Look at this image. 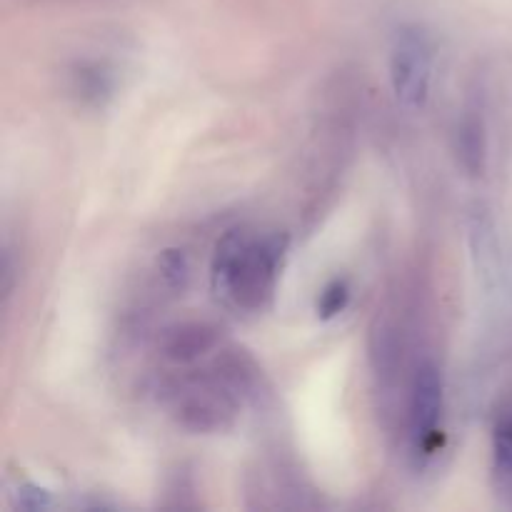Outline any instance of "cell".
<instances>
[{
    "label": "cell",
    "mask_w": 512,
    "mask_h": 512,
    "mask_svg": "<svg viewBox=\"0 0 512 512\" xmlns=\"http://www.w3.org/2000/svg\"><path fill=\"white\" fill-rule=\"evenodd\" d=\"M435 40L420 23H405L390 43V85L400 108L418 113L430 100Z\"/></svg>",
    "instance_id": "3"
},
{
    "label": "cell",
    "mask_w": 512,
    "mask_h": 512,
    "mask_svg": "<svg viewBox=\"0 0 512 512\" xmlns=\"http://www.w3.org/2000/svg\"><path fill=\"white\" fill-rule=\"evenodd\" d=\"M288 245L285 233L258 235L245 228L228 230L215 245L210 265L213 293L240 313L265 310L275 295Z\"/></svg>",
    "instance_id": "1"
},
{
    "label": "cell",
    "mask_w": 512,
    "mask_h": 512,
    "mask_svg": "<svg viewBox=\"0 0 512 512\" xmlns=\"http://www.w3.org/2000/svg\"><path fill=\"white\" fill-rule=\"evenodd\" d=\"M470 238H473L475 258L480 260V268L485 275H495L498 268V245H495L493 223L485 213L473 215V225H470Z\"/></svg>",
    "instance_id": "10"
},
{
    "label": "cell",
    "mask_w": 512,
    "mask_h": 512,
    "mask_svg": "<svg viewBox=\"0 0 512 512\" xmlns=\"http://www.w3.org/2000/svg\"><path fill=\"white\" fill-rule=\"evenodd\" d=\"M155 273H158L165 290H170V293H183L190 280V260L185 255V250L165 248L158 255V260H155Z\"/></svg>",
    "instance_id": "9"
},
{
    "label": "cell",
    "mask_w": 512,
    "mask_h": 512,
    "mask_svg": "<svg viewBox=\"0 0 512 512\" xmlns=\"http://www.w3.org/2000/svg\"><path fill=\"white\" fill-rule=\"evenodd\" d=\"M15 263H13V253H10L8 248H5V255H3V300L8 303L10 295H13L15 290Z\"/></svg>",
    "instance_id": "13"
},
{
    "label": "cell",
    "mask_w": 512,
    "mask_h": 512,
    "mask_svg": "<svg viewBox=\"0 0 512 512\" xmlns=\"http://www.w3.org/2000/svg\"><path fill=\"white\" fill-rule=\"evenodd\" d=\"M445 410V385L440 368L433 360L418 365L410 383L408 400V443L413 463L423 468L443 443L440 423Z\"/></svg>",
    "instance_id": "4"
},
{
    "label": "cell",
    "mask_w": 512,
    "mask_h": 512,
    "mask_svg": "<svg viewBox=\"0 0 512 512\" xmlns=\"http://www.w3.org/2000/svg\"><path fill=\"white\" fill-rule=\"evenodd\" d=\"M15 505L20 510H28V512H38V510H48L53 508V495L50 490L40 488V485L33 483H23L15 493Z\"/></svg>",
    "instance_id": "12"
},
{
    "label": "cell",
    "mask_w": 512,
    "mask_h": 512,
    "mask_svg": "<svg viewBox=\"0 0 512 512\" xmlns=\"http://www.w3.org/2000/svg\"><path fill=\"white\" fill-rule=\"evenodd\" d=\"M455 153H458L460 168L468 175L478 178L485 173L488 163V125H485L483 105L470 95L460 110L458 128H455Z\"/></svg>",
    "instance_id": "6"
},
{
    "label": "cell",
    "mask_w": 512,
    "mask_h": 512,
    "mask_svg": "<svg viewBox=\"0 0 512 512\" xmlns=\"http://www.w3.org/2000/svg\"><path fill=\"white\" fill-rule=\"evenodd\" d=\"M493 470L498 490L512 495V415H505L493 433Z\"/></svg>",
    "instance_id": "8"
},
{
    "label": "cell",
    "mask_w": 512,
    "mask_h": 512,
    "mask_svg": "<svg viewBox=\"0 0 512 512\" xmlns=\"http://www.w3.org/2000/svg\"><path fill=\"white\" fill-rule=\"evenodd\" d=\"M243 395L218 363L203 375L173 380L165 390V405L178 428L193 435L223 433L233 425Z\"/></svg>",
    "instance_id": "2"
},
{
    "label": "cell",
    "mask_w": 512,
    "mask_h": 512,
    "mask_svg": "<svg viewBox=\"0 0 512 512\" xmlns=\"http://www.w3.org/2000/svg\"><path fill=\"white\" fill-rule=\"evenodd\" d=\"M220 330L210 323L188 320V323H175L163 330L158 340V350L165 360L175 365L198 363L200 358L218 350Z\"/></svg>",
    "instance_id": "5"
},
{
    "label": "cell",
    "mask_w": 512,
    "mask_h": 512,
    "mask_svg": "<svg viewBox=\"0 0 512 512\" xmlns=\"http://www.w3.org/2000/svg\"><path fill=\"white\" fill-rule=\"evenodd\" d=\"M70 90L83 105L103 108L115 95V73L105 63L85 60V63L75 65L70 73Z\"/></svg>",
    "instance_id": "7"
},
{
    "label": "cell",
    "mask_w": 512,
    "mask_h": 512,
    "mask_svg": "<svg viewBox=\"0 0 512 512\" xmlns=\"http://www.w3.org/2000/svg\"><path fill=\"white\" fill-rule=\"evenodd\" d=\"M350 298H353V290H350L348 280L335 278L320 290L318 303H315V310H318L320 320H333L338 318L340 313H345V308L350 305Z\"/></svg>",
    "instance_id": "11"
}]
</instances>
